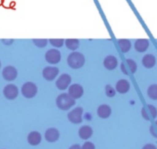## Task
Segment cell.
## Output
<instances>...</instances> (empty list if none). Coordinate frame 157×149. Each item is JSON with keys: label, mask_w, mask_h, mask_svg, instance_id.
Instances as JSON below:
<instances>
[{"label": "cell", "mask_w": 157, "mask_h": 149, "mask_svg": "<svg viewBox=\"0 0 157 149\" xmlns=\"http://www.w3.org/2000/svg\"><path fill=\"white\" fill-rule=\"evenodd\" d=\"M86 59L82 53L73 52L69 55L67 58V63L71 69H78L85 65Z\"/></svg>", "instance_id": "6da1fadb"}, {"label": "cell", "mask_w": 157, "mask_h": 149, "mask_svg": "<svg viewBox=\"0 0 157 149\" xmlns=\"http://www.w3.org/2000/svg\"><path fill=\"white\" fill-rule=\"evenodd\" d=\"M56 103L60 110L66 111L70 109L75 105V101L68 93H62L56 98Z\"/></svg>", "instance_id": "7a4b0ae2"}, {"label": "cell", "mask_w": 157, "mask_h": 149, "mask_svg": "<svg viewBox=\"0 0 157 149\" xmlns=\"http://www.w3.org/2000/svg\"><path fill=\"white\" fill-rule=\"evenodd\" d=\"M38 91L37 86L35 83L32 82H25L22 85L21 88L22 95L26 99H33L36 95Z\"/></svg>", "instance_id": "3957f363"}, {"label": "cell", "mask_w": 157, "mask_h": 149, "mask_svg": "<svg viewBox=\"0 0 157 149\" xmlns=\"http://www.w3.org/2000/svg\"><path fill=\"white\" fill-rule=\"evenodd\" d=\"M120 69L123 73L128 76L129 74H134L137 70V65L134 60L127 58L120 65Z\"/></svg>", "instance_id": "277c9868"}, {"label": "cell", "mask_w": 157, "mask_h": 149, "mask_svg": "<svg viewBox=\"0 0 157 149\" xmlns=\"http://www.w3.org/2000/svg\"><path fill=\"white\" fill-rule=\"evenodd\" d=\"M82 113L83 109L81 107H77L68 113L67 118L70 122L73 124H80L82 121Z\"/></svg>", "instance_id": "5b68a950"}, {"label": "cell", "mask_w": 157, "mask_h": 149, "mask_svg": "<svg viewBox=\"0 0 157 149\" xmlns=\"http://www.w3.org/2000/svg\"><path fill=\"white\" fill-rule=\"evenodd\" d=\"M45 58L46 61L49 64H58L61 60V52L56 49H52L48 50L45 55Z\"/></svg>", "instance_id": "8992f818"}, {"label": "cell", "mask_w": 157, "mask_h": 149, "mask_svg": "<svg viewBox=\"0 0 157 149\" xmlns=\"http://www.w3.org/2000/svg\"><path fill=\"white\" fill-rule=\"evenodd\" d=\"M2 75L3 79L6 81H8V82H12V81H14L15 79L17 78L18 76V72L17 69L14 67V66L12 65H8L6 66L3 69H2Z\"/></svg>", "instance_id": "52a82bcc"}, {"label": "cell", "mask_w": 157, "mask_h": 149, "mask_svg": "<svg viewBox=\"0 0 157 149\" xmlns=\"http://www.w3.org/2000/svg\"><path fill=\"white\" fill-rule=\"evenodd\" d=\"M3 95L6 99L9 100H13L16 99L19 95V88L13 84H9L4 87Z\"/></svg>", "instance_id": "ba28073f"}, {"label": "cell", "mask_w": 157, "mask_h": 149, "mask_svg": "<svg viewBox=\"0 0 157 149\" xmlns=\"http://www.w3.org/2000/svg\"><path fill=\"white\" fill-rule=\"evenodd\" d=\"M71 82H72L71 76L68 74L64 73L62 74L61 76L58 78V79L56 82V85L58 89L66 90V88L69 87Z\"/></svg>", "instance_id": "9c48e42d"}, {"label": "cell", "mask_w": 157, "mask_h": 149, "mask_svg": "<svg viewBox=\"0 0 157 149\" xmlns=\"http://www.w3.org/2000/svg\"><path fill=\"white\" fill-rule=\"evenodd\" d=\"M59 73V70L57 67L54 66H47L43 70V76L46 81H53Z\"/></svg>", "instance_id": "30bf717a"}, {"label": "cell", "mask_w": 157, "mask_h": 149, "mask_svg": "<svg viewBox=\"0 0 157 149\" xmlns=\"http://www.w3.org/2000/svg\"><path fill=\"white\" fill-rule=\"evenodd\" d=\"M84 89L79 84H72L69 87L68 94L74 99H80L83 95Z\"/></svg>", "instance_id": "8fae6325"}, {"label": "cell", "mask_w": 157, "mask_h": 149, "mask_svg": "<svg viewBox=\"0 0 157 149\" xmlns=\"http://www.w3.org/2000/svg\"><path fill=\"white\" fill-rule=\"evenodd\" d=\"M141 115L145 120L149 121L152 117L155 118L157 117V109L154 105H148L146 108H143L141 110Z\"/></svg>", "instance_id": "7c38bea8"}, {"label": "cell", "mask_w": 157, "mask_h": 149, "mask_svg": "<svg viewBox=\"0 0 157 149\" xmlns=\"http://www.w3.org/2000/svg\"><path fill=\"white\" fill-rule=\"evenodd\" d=\"M59 132L55 128L48 129L45 132V138L48 142H56L59 138Z\"/></svg>", "instance_id": "4fadbf2b"}, {"label": "cell", "mask_w": 157, "mask_h": 149, "mask_svg": "<svg viewBox=\"0 0 157 149\" xmlns=\"http://www.w3.org/2000/svg\"><path fill=\"white\" fill-rule=\"evenodd\" d=\"M130 88V84L126 79H120L116 84V91L120 94H126Z\"/></svg>", "instance_id": "5bb4252c"}, {"label": "cell", "mask_w": 157, "mask_h": 149, "mask_svg": "<svg viewBox=\"0 0 157 149\" xmlns=\"http://www.w3.org/2000/svg\"><path fill=\"white\" fill-rule=\"evenodd\" d=\"M27 141H28L29 144H31V145L33 146L38 145V144H40V142L42 141L41 134L39 133V132H36V131L31 132L28 135V137H27Z\"/></svg>", "instance_id": "9a60e30c"}, {"label": "cell", "mask_w": 157, "mask_h": 149, "mask_svg": "<svg viewBox=\"0 0 157 149\" xmlns=\"http://www.w3.org/2000/svg\"><path fill=\"white\" fill-rule=\"evenodd\" d=\"M112 113V109L108 105L102 104L97 108V115L101 118H108Z\"/></svg>", "instance_id": "2e32d148"}, {"label": "cell", "mask_w": 157, "mask_h": 149, "mask_svg": "<svg viewBox=\"0 0 157 149\" xmlns=\"http://www.w3.org/2000/svg\"><path fill=\"white\" fill-rule=\"evenodd\" d=\"M149 46V40L146 39H140L135 42L134 48L138 52H144L148 49Z\"/></svg>", "instance_id": "e0dca14e"}, {"label": "cell", "mask_w": 157, "mask_h": 149, "mask_svg": "<svg viewBox=\"0 0 157 149\" xmlns=\"http://www.w3.org/2000/svg\"><path fill=\"white\" fill-rule=\"evenodd\" d=\"M117 58L113 55H108L103 61V65L108 70H114L117 67Z\"/></svg>", "instance_id": "ac0fdd59"}, {"label": "cell", "mask_w": 157, "mask_h": 149, "mask_svg": "<svg viewBox=\"0 0 157 149\" xmlns=\"http://www.w3.org/2000/svg\"><path fill=\"white\" fill-rule=\"evenodd\" d=\"M93 129L89 125H83L78 130V136L82 139L87 140L93 135Z\"/></svg>", "instance_id": "d6986e66"}, {"label": "cell", "mask_w": 157, "mask_h": 149, "mask_svg": "<svg viewBox=\"0 0 157 149\" xmlns=\"http://www.w3.org/2000/svg\"><path fill=\"white\" fill-rule=\"evenodd\" d=\"M155 62H156L155 57L152 54H147V55H144L142 59V63L146 69H151V68L154 67Z\"/></svg>", "instance_id": "ffe728a7"}, {"label": "cell", "mask_w": 157, "mask_h": 149, "mask_svg": "<svg viewBox=\"0 0 157 149\" xmlns=\"http://www.w3.org/2000/svg\"><path fill=\"white\" fill-rule=\"evenodd\" d=\"M118 45H119V47H120V50L123 53L128 52L132 47L131 42L126 39H121L118 40Z\"/></svg>", "instance_id": "44dd1931"}, {"label": "cell", "mask_w": 157, "mask_h": 149, "mask_svg": "<svg viewBox=\"0 0 157 149\" xmlns=\"http://www.w3.org/2000/svg\"><path fill=\"white\" fill-rule=\"evenodd\" d=\"M65 44L69 50L75 51L79 47V41L76 39H68L65 40Z\"/></svg>", "instance_id": "7402d4cb"}, {"label": "cell", "mask_w": 157, "mask_h": 149, "mask_svg": "<svg viewBox=\"0 0 157 149\" xmlns=\"http://www.w3.org/2000/svg\"><path fill=\"white\" fill-rule=\"evenodd\" d=\"M147 95L152 100H157V84L149 85L147 89Z\"/></svg>", "instance_id": "603a6c76"}, {"label": "cell", "mask_w": 157, "mask_h": 149, "mask_svg": "<svg viewBox=\"0 0 157 149\" xmlns=\"http://www.w3.org/2000/svg\"><path fill=\"white\" fill-rule=\"evenodd\" d=\"M49 43L55 48H60L65 43V40L63 39H51L49 40Z\"/></svg>", "instance_id": "cb8c5ba5"}, {"label": "cell", "mask_w": 157, "mask_h": 149, "mask_svg": "<svg viewBox=\"0 0 157 149\" xmlns=\"http://www.w3.org/2000/svg\"><path fill=\"white\" fill-rule=\"evenodd\" d=\"M33 43L38 48H44L47 46L48 40L46 39H33Z\"/></svg>", "instance_id": "d4e9b609"}, {"label": "cell", "mask_w": 157, "mask_h": 149, "mask_svg": "<svg viewBox=\"0 0 157 149\" xmlns=\"http://www.w3.org/2000/svg\"><path fill=\"white\" fill-rule=\"evenodd\" d=\"M105 95H107V97L109 98H113L116 95V89L113 88V86H111L110 85H106L105 87Z\"/></svg>", "instance_id": "484cf974"}, {"label": "cell", "mask_w": 157, "mask_h": 149, "mask_svg": "<svg viewBox=\"0 0 157 149\" xmlns=\"http://www.w3.org/2000/svg\"><path fill=\"white\" fill-rule=\"evenodd\" d=\"M149 132H150L151 135H152L154 138H157V120L155 121V124L151 125L150 129H149Z\"/></svg>", "instance_id": "4316f807"}, {"label": "cell", "mask_w": 157, "mask_h": 149, "mask_svg": "<svg viewBox=\"0 0 157 149\" xmlns=\"http://www.w3.org/2000/svg\"><path fill=\"white\" fill-rule=\"evenodd\" d=\"M81 147H82V149H96L94 144L90 142V141H86V142H85L82 144V146Z\"/></svg>", "instance_id": "83f0119b"}, {"label": "cell", "mask_w": 157, "mask_h": 149, "mask_svg": "<svg viewBox=\"0 0 157 149\" xmlns=\"http://www.w3.org/2000/svg\"><path fill=\"white\" fill-rule=\"evenodd\" d=\"M143 149H157V147L152 144H146L143 146Z\"/></svg>", "instance_id": "f1b7e54d"}, {"label": "cell", "mask_w": 157, "mask_h": 149, "mask_svg": "<svg viewBox=\"0 0 157 149\" xmlns=\"http://www.w3.org/2000/svg\"><path fill=\"white\" fill-rule=\"evenodd\" d=\"M2 42L4 45H6V46H10V45L13 44L14 40L10 39H2Z\"/></svg>", "instance_id": "f546056e"}, {"label": "cell", "mask_w": 157, "mask_h": 149, "mask_svg": "<svg viewBox=\"0 0 157 149\" xmlns=\"http://www.w3.org/2000/svg\"><path fill=\"white\" fill-rule=\"evenodd\" d=\"M69 149H82V147H81L79 144H73Z\"/></svg>", "instance_id": "4dcf8cb0"}, {"label": "cell", "mask_w": 157, "mask_h": 149, "mask_svg": "<svg viewBox=\"0 0 157 149\" xmlns=\"http://www.w3.org/2000/svg\"><path fill=\"white\" fill-rule=\"evenodd\" d=\"M1 65H2V64H1V61H0V69H1Z\"/></svg>", "instance_id": "1f68e13d"}]
</instances>
